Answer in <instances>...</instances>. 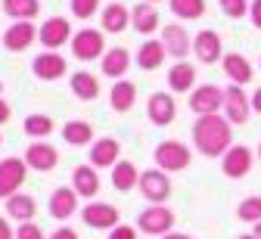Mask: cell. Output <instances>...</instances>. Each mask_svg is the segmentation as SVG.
Here are the masks:
<instances>
[{"instance_id": "484cf974", "label": "cell", "mask_w": 261, "mask_h": 239, "mask_svg": "<svg viewBox=\"0 0 261 239\" xmlns=\"http://www.w3.org/2000/svg\"><path fill=\"white\" fill-rule=\"evenodd\" d=\"M130 25H134L137 34H152L159 28V10L155 4H137L130 10Z\"/></svg>"}, {"instance_id": "8fae6325", "label": "cell", "mask_w": 261, "mask_h": 239, "mask_svg": "<svg viewBox=\"0 0 261 239\" xmlns=\"http://www.w3.org/2000/svg\"><path fill=\"white\" fill-rule=\"evenodd\" d=\"M221 171H224V177H230V180L246 177L252 171V149L249 146H230L221 155Z\"/></svg>"}, {"instance_id": "30bf717a", "label": "cell", "mask_w": 261, "mask_h": 239, "mask_svg": "<svg viewBox=\"0 0 261 239\" xmlns=\"http://www.w3.org/2000/svg\"><path fill=\"white\" fill-rule=\"evenodd\" d=\"M224 112H227V121H230V124H246L249 121L252 99L246 96V90L240 84L224 87Z\"/></svg>"}, {"instance_id": "ee69618b", "label": "cell", "mask_w": 261, "mask_h": 239, "mask_svg": "<svg viewBox=\"0 0 261 239\" xmlns=\"http://www.w3.org/2000/svg\"><path fill=\"white\" fill-rule=\"evenodd\" d=\"M252 109H255V112H261V87L252 93Z\"/></svg>"}, {"instance_id": "1f68e13d", "label": "cell", "mask_w": 261, "mask_h": 239, "mask_svg": "<svg viewBox=\"0 0 261 239\" xmlns=\"http://www.w3.org/2000/svg\"><path fill=\"white\" fill-rule=\"evenodd\" d=\"M41 10V0H4V13L16 22H28L35 19Z\"/></svg>"}, {"instance_id": "5bb4252c", "label": "cell", "mask_w": 261, "mask_h": 239, "mask_svg": "<svg viewBox=\"0 0 261 239\" xmlns=\"http://www.w3.org/2000/svg\"><path fill=\"white\" fill-rule=\"evenodd\" d=\"M121 143L115 137H100V140L90 143V165L93 168H115L121 158Z\"/></svg>"}, {"instance_id": "277c9868", "label": "cell", "mask_w": 261, "mask_h": 239, "mask_svg": "<svg viewBox=\"0 0 261 239\" xmlns=\"http://www.w3.org/2000/svg\"><path fill=\"white\" fill-rule=\"evenodd\" d=\"M174 211H168L165 205H149L137 215V230L146 233V236H165L174 230Z\"/></svg>"}, {"instance_id": "f907efd6", "label": "cell", "mask_w": 261, "mask_h": 239, "mask_svg": "<svg viewBox=\"0 0 261 239\" xmlns=\"http://www.w3.org/2000/svg\"><path fill=\"white\" fill-rule=\"evenodd\" d=\"M0 143H4V137H0Z\"/></svg>"}, {"instance_id": "60d3db41", "label": "cell", "mask_w": 261, "mask_h": 239, "mask_svg": "<svg viewBox=\"0 0 261 239\" xmlns=\"http://www.w3.org/2000/svg\"><path fill=\"white\" fill-rule=\"evenodd\" d=\"M47 239H78V233H75L72 227H65V224H62V227H59L56 233H50Z\"/></svg>"}, {"instance_id": "d6a6232c", "label": "cell", "mask_w": 261, "mask_h": 239, "mask_svg": "<svg viewBox=\"0 0 261 239\" xmlns=\"http://www.w3.org/2000/svg\"><path fill=\"white\" fill-rule=\"evenodd\" d=\"M168 7L177 19H202L205 16V0H168Z\"/></svg>"}, {"instance_id": "4316f807", "label": "cell", "mask_w": 261, "mask_h": 239, "mask_svg": "<svg viewBox=\"0 0 261 239\" xmlns=\"http://www.w3.org/2000/svg\"><path fill=\"white\" fill-rule=\"evenodd\" d=\"M168 50L162 41H143L140 50H137V65L143 68V72H152V68H159L162 62H165Z\"/></svg>"}, {"instance_id": "d590c367", "label": "cell", "mask_w": 261, "mask_h": 239, "mask_svg": "<svg viewBox=\"0 0 261 239\" xmlns=\"http://www.w3.org/2000/svg\"><path fill=\"white\" fill-rule=\"evenodd\" d=\"M218 4L227 19H243L249 13V0H218Z\"/></svg>"}, {"instance_id": "ab89813d", "label": "cell", "mask_w": 261, "mask_h": 239, "mask_svg": "<svg viewBox=\"0 0 261 239\" xmlns=\"http://www.w3.org/2000/svg\"><path fill=\"white\" fill-rule=\"evenodd\" d=\"M249 19H252L255 28H261V0H252L249 4Z\"/></svg>"}, {"instance_id": "c3c4849f", "label": "cell", "mask_w": 261, "mask_h": 239, "mask_svg": "<svg viewBox=\"0 0 261 239\" xmlns=\"http://www.w3.org/2000/svg\"><path fill=\"white\" fill-rule=\"evenodd\" d=\"M143 4H162V0H143Z\"/></svg>"}, {"instance_id": "f546056e", "label": "cell", "mask_w": 261, "mask_h": 239, "mask_svg": "<svg viewBox=\"0 0 261 239\" xmlns=\"http://www.w3.org/2000/svg\"><path fill=\"white\" fill-rule=\"evenodd\" d=\"M69 84H72V93L78 99H84V102H93L96 96H100V81H96L90 72H75Z\"/></svg>"}, {"instance_id": "9a60e30c", "label": "cell", "mask_w": 261, "mask_h": 239, "mask_svg": "<svg viewBox=\"0 0 261 239\" xmlns=\"http://www.w3.org/2000/svg\"><path fill=\"white\" fill-rule=\"evenodd\" d=\"M47 208H50V218L56 221H69L75 211H78V193L72 187H56L50 202H47Z\"/></svg>"}, {"instance_id": "83f0119b", "label": "cell", "mask_w": 261, "mask_h": 239, "mask_svg": "<svg viewBox=\"0 0 261 239\" xmlns=\"http://www.w3.org/2000/svg\"><path fill=\"white\" fill-rule=\"evenodd\" d=\"M137 183H140L137 165H134V162H127V158H121V162L112 168V187H115L118 193H130Z\"/></svg>"}, {"instance_id": "ac0fdd59", "label": "cell", "mask_w": 261, "mask_h": 239, "mask_svg": "<svg viewBox=\"0 0 261 239\" xmlns=\"http://www.w3.org/2000/svg\"><path fill=\"white\" fill-rule=\"evenodd\" d=\"M162 44H165L168 56H174L177 62L187 56V50H193V38L187 34L184 25H165L162 28Z\"/></svg>"}, {"instance_id": "4dcf8cb0", "label": "cell", "mask_w": 261, "mask_h": 239, "mask_svg": "<svg viewBox=\"0 0 261 239\" xmlns=\"http://www.w3.org/2000/svg\"><path fill=\"white\" fill-rule=\"evenodd\" d=\"M62 137L69 146H87V143H93V127L87 121H65Z\"/></svg>"}, {"instance_id": "ffe728a7", "label": "cell", "mask_w": 261, "mask_h": 239, "mask_svg": "<svg viewBox=\"0 0 261 239\" xmlns=\"http://www.w3.org/2000/svg\"><path fill=\"white\" fill-rule=\"evenodd\" d=\"M72 190L84 199H93L100 193V174H96L93 165H78L75 174H72Z\"/></svg>"}, {"instance_id": "6da1fadb", "label": "cell", "mask_w": 261, "mask_h": 239, "mask_svg": "<svg viewBox=\"0 0 261 239\" xmlns=\"http://www.w3.org/2000/svg\"><path fill=\"white\" fill-rule=\"evenodd\" d=\"M193 143L202 155L208 158H221L227 149L233 146V134H230V121L221 115H199L193 124Z\"/></svg>"}, {"instance_id": "ba28073f", "label": "cell", "mask_w": 261, "mask_h": 239, "mask_svg": "<svg viewBox=\"0 0 261 239\" xmlns=\"http://www.w3.org/2000/svg\"><path fill=\"white\" fill-rule=\"evenodd\" d=\"M190 109L196 115H218V109H224V90L218 84H199V87H193Z\"/></svg>"}, {"instance_id": "2e32d148", "label": "cell", "mask_w": 261, "mask_h": 239, "mask_svg": "<svg viewBox=\"0 0 261 239\" xmlns=\"http://www.w3.org/2000/svg\"><path fill=\"white\" fill-rule=\"evenodd\" d=\"M146 115H149V121L152 124H159V127H165V124H171L174 121V115H177V106H174V96L171 93H152L149 96V102H146Z\"/></svg>"}, {"instance_id": "d6986e66", "label": "cell", "mask_w": 261, "mask_h": 239, "mask_svg": "<svg viewBox=\"0 0 261 239\" xmlns=\"http://www.w3.org/2000/svg\"><path fill=\"white\" fill-rule=\"evenodd\" d=\"M221 68H224V75L230 78V84H240L243 87V84L252 81V65H249V59L243 53H224Z\"/></svg>"}, {"instance_id": "603a6c76", "label": "cell", "mask_w": 261, "mask_h": 239, "mask_svg": "<svg viewBox=\"0 0 261 239\" xmlns=\"http://www.w3.org/2000/svg\"><path fill=\"white\" fill-rule=\"evenodd\" d=\"M100 68H103L106 78H118V81H121V75L130 68V53H127L124 47H112V50H106V56L100 59Z\"/></svg>"}, {"instance_id": "7c38bea8", "label": "cell", "mask_w": 261, "mask_h": 239, "mask_svg": "<svg viewBox=\"0 0 261 239\" xmlns=\"http://www.w3.org/2000/svg\"><path fill=\"white\" fill-rule=\"evenodd\" d=\"M193 53H196V59H199V62H205V65H215V62H221V59H224V47H221L218 31H212V28H202V31L193 38Z\"/></svg>"}, {"instance_id": "5b68a950", "label": "cell", "mask_w": 261, "mask_h": 239, "mask_svg": "<svg viewBox=\"0 0 261 239\" xmlns=\"http://www.w3.org/2000/svg\"><path fill=\"white\" fill-rule=\"evenodd\" d=\"M140 196L149 202V205H165V199L171 196V180L162 168H149L140 174Z\"/></svg>"}, {"instance_id": "44dd1931", "label": "cell", "mask_w": 261, "mask_h": 239, "mask_svg": "<svg viewBox=\"0 0 261 239\" xmlns=\"http://www.w3.org/2000/svg\"><path fill=\"white\" fill-rule=\"evenodd\" d=\"M35 25L31 22H13L7 31H4V47L7 50H13V53H22L31 41H35Z\"/></svg>"}, {"instance_id": "7bdbcfd3", "label": "cell", "mask_w": 261, "mask_h": 239, "mask_svg": "<svg viewBox=\"0 0 261 239\" xmlns=\"http://www.w3.org/2000/svg\"><path fill=\"white\" fill-rule=\"evenodd\" d=\"M7 121H10V102L0 99V124H7Z\"/></svg>"}, {"instance_id": "3957f363", "label": "cell", "mask_w": 261, "mask_h": 239, "mask_svg": "<svg viewBox=\"0 0 261 239\" xmlns=\"http://www.w3.org/2000/svg\"><path fill=\"white\" fill-rule=\"evenodd\" d=\"M72 56L81 59V62L103 59V56H106L103 31H96V28H81V31H75V38H72Z\"/></svg>"}, {"instance_id": "7dc6e473", "label": "cell", "mask_w": 261, "mask_h": 239, "mask_svg": "<svg viewBox=\"0 0 261 239\" xmlns=\"http://www.w3.org/2000/svg\"><path fill=\"white\" fill-rule=\"evenodd\" d=\"M252 233H255V236H258V239H261V221H258V224H255V227H252Z\"/></svg>"}, {"instance_id": "d4e9b609", "label": "cell", "mask_w": 261, "mask_h": 239, "mask_svg": "<svg viewBox=\"0 0 261 239\" xmlns=\"http://www.w3.org/2000/svg\"><path fill=\"white\" fill-rule=\"evenodd\" d=\"M35 211H38V202L28 193H16V196L7 199V215L13 221H19V224H28L31 218H35Z\"/></svg>"}, {"instance_id": "e575fe53", "label": "cell", "mask_w": 261, "mask_h": 239, "mask_svg": "<svg viewBox=\"0 0 261 239\" xmlns=\"http://www.w3.org/2000/svg\"><path fill=\"white\" fill-rule=\"evenodd\" d=\"M237 218L246 224H258L261 221V196H249L237 205Z\"/></svg>"}, {"instance_id": "cb8c5ba5", "label": "cell", "mask_w": 261, "mask_h": 239, "mask_svg": "<svg viewBox=\"0 0 261 239\" xmlns=\"http://www.w3.org/2000/svg\"><path fill=\"white\" fill-rule=\"evenodd\" d=\"M100 25H103L106 34H121V31L130 25V10H127L124 4H109V7H103Z\"/></svg>"}, {"instance_id": "52a82bcc", "label": "cell", "mask_w": 261, "mask_h": 239, "mask_svg": "<svg viewBox=\"0 0 261 239\" xmlns=\"http://www.w3.org/2000/svg\"><path fill=\"white\" fill-rule=\"evenodd\" d=\"M118 218H121V211L115 208V205H109V202H87L81 208V221L90 230H115Z\"/></svg>"}, {"instance_id": "681fc988", "label": "cell", "mask_w": 261, "mask_h": 239, "mask_svg": "<svg viewBox=\"0 0 261 239\" xmlns=\"http://www.w3.org/2000/svg\"><path fill=\"white\" fill-rule=\"evenodd\" d=\"M258 155H261V146H258Z\"/></svg>"}, {"instance_id": "836d02e7", "label": "cell", "mask_w": 261, "mask_h": 239, "mask_svg": "<svg viewBox=\"0 0 261 239\" xmlns=\"http://www.w3.org/2000/svg\"><path fill=\"white\" fill-rule=\"evenodd\" d=\"M25 134L31 140H47L53 134V118L50 115H28L25 118Z\"/></svg>"}, {"instance_id": "74e56055", "label": "cell", "mask_w": 261, "mask_h": 239, "mask_svg": "<svg viewBox=\"0 0 261 239\" xmlns=\"http://www.w3.org/2000/svg\"><path fill=\"white\" fill-rule=\"evenodd\" d=\"M16 239H47V233L35 221H28V224H19L16 227Z\"/></svg>"}, {"instance_id": "9c48e42d", "label": "cell", "mask_w": 261, "mask_h": 239, "mask_svg": "<svg viewBox=\"0 0 261 239\" xmlns=\"http://www.w3.org/2000/svg\"><path fill=\"white\" fill-rule=\"evenodd\" d=\"M38 38H41V44L47 47V50H59L62 44H72V25H69V19H62V16H50L41 28H38Z\"/></svg>"}, {"instance_id": "7402d4cb", "label": "cell", "mask_w": 261, "mask_h": 239, "mask_svg": "<svg viewBox=\"0 0 261 239\" xmlns=\"http://www.w3.org/2000/svg\"><path fill=\"white\" fill-rule=\"evenodd\" d=\"M168 87L174 90V93H190L193 87H196V68L190 65V62H174L171 68H168Z\"/></svg>"}, {"instance_id": "e0dca14e", "label": "cell", "mask_w": 261, "mask_h": 239, "mask_svg": "<svg viewBox=\"0 0 261 239\" xmlns=\"http://www.w3.org/2000/svg\"><path fill=\"white\" fill-rule=\"evenodd\" d=\"M65 59L56 53V50H47V53H41V56H35V62H31V72H35L41 81H56V78H62L65 75Z\"/></svg>"}, {"instance_id": "f35d334b", "label": "cell", "mask_w": 261, "mask_h": 239, "mask_svg": "<svg viewBox=\"0 0 261 239\" xmlns=\"http://www.w3.org/2000/svg\"><path fill=\"white\" fill-rule=\"evenodd\" d=\"M109 239H137V230L127 224H118L115 230H109Z\"/></svg>"}, {"instance_id": "bcb514c9", "label": "cell", "mask_w": 261, "mask_h": 239, "mask_svg": "<svg viewBox=\"0 0 261 239\" xmlns=\"http://www.w3.org/2000/svg\"><path fill=\"white\" fill-rule=\"evenodd\" d=\"M237 239H258V236H255V233H240Z\"/></svg>"}, {"instance_id": "f1b7e54d", "label": "cell", "mask_w": 261, "mask_h": 239, "mask_svg": "<svg viewBox=\"0 0 261 239\" xmlns=\"http://www.w3.org/2000/svg\"><path fill=\"white\" fill-rule=\"evenodd\" d=\"M134 102H137V87L130 84V81L112 84V93H109V106H112V112H130V109H134Z\"/></svg>"}, {"instance_id": "7a4b0ae2", "label": "cell", "mask_w": 261, "mask_h": 239, "mask_svg": "<svg viewBox=\"0 0 261 239\" xmlns=\"http://www.w3.org/2000/svg\"><path fill=\"white\" fill-rule=\"evenodd\" d=\"M152 158H155V168H162L165 174H171V171H187L190 162H193L190 149H187L180 140H165V143H159L155 152H152Z\"/></svg>"}, {"instance_id": "8992f818", "label": "cell", "mask_w": 261, "mask_h": 239, "mask_svg": "<svg viewBox=\"0 0 261 239\" xmlns=\"http://www.w3.org/2000/svg\"><path fill=\"white\" fill-rule=\"evenodd\" d=\"M25 174H28V165L25 158H0V199H10L19 193V187L25 183Z\"/></svg>"}, {"instance_id": "b9f144b4", "label": "cell", "mask_w": 261, "mask_h": 239, "mask_svg": "<svg viewBox=\"0 0 261 239\" xmlns=\"http://www.w3.org/2000/svg\"><path fill=\"white\" fill-rule=\"evenodd\" d=\"M16 233H13V227H10V221L7 218H0V239H13Z\"/></svg>"}, {"instance_id": "8d00e7d4", "label": "cell", "mask_w": 261, "mask_h": 239, "mask_svg": "<svg viewBox=\"0 0 261 239\" xmlns=\"http://www.w3.org/2000/svg\"><path fill=\"white\" fill-rule=\"evenodd\" d=\"M96 10H100V0H72V16L75 19H93Z\"/></svg>"}, {"instance_id": "4fadbf2b", "label": "cell", "mask_w": 261, "mask_h": 239, "mask_svg": "<svg viewBox=\"0 0 261 239\" xmlns=\"http://www.w3.org/2000/svg\"><path fill=\"white\" fill-rule=\"evenodd\" d=\"M22 158H25V165H28V168H35V171H41V174H47V171H53V168H56L59 152H56V146L35 140V143H28V149H25V155H22Z\"/></svg>"}, {"instance_id": "f6af8a7d", "label": "cell", "mask_w": 261, "mask_h": 239, "mask_svg": "<svg viewBox=\"0 0 261 239\" xmlns=\"http://www.w3.org/2000/svg\"><path fill=\"white\" fill-rule=\"evenodd\" d=\"M162 239H193V236H190V233H174V230H171V233H165Z\"/></svg>"}]
</instances>
